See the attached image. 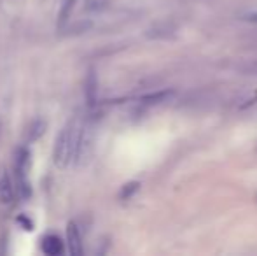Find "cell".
Segmentation results:
<instances>
[{"mask_svg":"<svg viewBox=\"0 0 257 256\" xmlns=\"http://www.w3.org/2000/svg\"><path fill=\"white\" fill-rule=\"evenodd\" d=\"M81 128L75 123H70L68 127L61 130V133L56 137L53 149V161L56 167L65 168L70 161L75 160V151H77V140Z\"/></svg>","mask_w":257,"mask_h":256,"instance_id":"cell-1","label":"cell"},{"mask_svg":"<svg viewBox=\"0 0 257 256\" xmlns=\"http://www.w3.org/2000/svg\"><path fill=\"white\" fill-rule=\"evenodd\" d=\"M67 246H68V253L72 256L82 254L81 233H79V228L75 223H68V226H67Z\"/></svg>","mask_w":257,"mask_h":256,"instance_id":"cell-2","label":"cell"},{"mask_svg":"<svg viewBox=\"0 0 257 256\" xmlns=\"http://www.w3.org/2000/svg\"><path fill=\"white\" fill-rule=\"evenodd\" d=\"M14 200V185L6 168H0V204L9 205Z\"/></svg>","mask_w":257,"mask_h":256,"instance_id":"cell-3","label":"cell"},{"mask_svg":"<svg viewBox=\"0 0 257 256\" xmlns=\"http://www.w3.org/2000/svg\"><path fill=\"white\" fill-rule=\"evenodd\" d=\"M30 170V153L25 147L18 149L16 160H14V172H16V179H28L27 174Z\"/></svg>","mask_w":257,"mask_h":256,"instance_id":"cell-4","label":"cell"},{"mask_svg":"<svg viewBox=\"0 0 257 256\" xmlns=\"http://www.w3.org/2000/svg\"><path fill=\"white\" fill-rule=\"evenodd\" d=\"M42 251L48 256H58L63 253V242H61V239L58 235L49 233V235H46L42 239Z\"/></svg>","mask_w":257,"mask_h":256,"instance_id":"cell-5","label":"cell"},{"mask_svg":"<svg viewBox=\"0 0 257 256\" xmlns=\"http://www.w3.org/2000/svg\"><path fill=\"white\" fill-rule=\"evenodd\" d=\"M173 95H175V92H173V90H163V92H156V93H151V95H146L142 99V102L144 104H151V106H156V104L168 102Z\"/></svg>","mask_w":257,"mask_h":256,"instance_id":"cell-6","label":"cell"},{"mask_svg":"<svg viewBox=\"0 0 257 256\" xmlns=\"http://www.w3.org/2000/svg\"><path fill=\"white\" fill-rule=\"evenodd\" d=\"M46 123L41 120H35L34 123L28 127V133H27V142H35V140L41 139V135L44 133Z\"/></svg>","mask_w":257,"mask_h":256,"instance_id":"cell-7","label":"cell"},{"mask_svg":"<svg viewBox=\"0 0 257 256\" xmlns=\"http://www.w3.org/2000/svg\"><path fill=\"white\" fill-rule=\"evenodd\" d=\"M139 188H140V183H137V181L128 183V185L122 186V190H121V193H119V197H121L122 200H128V198H132L133 195L139 192Z\"/></svg>","mask_w":257,"mask_h":256,"instance_id":"cell-8","label":"cell"},{"mask_svg":"<svg viewBox=\"0 0 257 256\" xmlns=\"http://www.w3.org/2000/svg\"><path fill=\"white\" fill-rule=\"evenodd\" d=\"M86 86H88V90H86V93H88V99H89V104H93V100H95V95H96V77L95 74H89V79L88 82H86Z\"/></svg>","mask_w":257,"mask_h":256,"instance_id":"cell-9","label":"cell"},{"mask_svg":"<svg viewBox=\"0 0 257 256\" xmlns=\"http://www.w3.org/2000/svg\"><path fill=\"white\" fill-rule=\"evenodd\" d=\"M241 20L243 21H248V23H257V11L255 13H247L241 16Z\"/></svg>","mask_w":257,"mask_h":256,"instance_id":"cell-10","label":"cell"},{"mask_svg":"<svg viewBox=\"0 0 257 256\" xmlns=\"http://www.w3.org/2000/svg\"><path fill=\"white\" fill-rule=\"evenodd\" d=\"M245 70H247V72H254V74H255V72H257V60H254V62L248 65V67L245 68Z\"/></svg>","mask_w":257,"mask_h":256,"instance_id":"cell-11","label":"cell"},{"mask_svg":"<svg viewBox=\"0 0 257 256\" xmlns=\"http://www.w3.org/2000/svg\"><path fill=\"white\" fill-rule=\"evenodd\" d=\"M254 104H257V95L254 97V99H250V100H248L247 104H243V106H241V109H245V107H250V106H254Z\"/></svg>","mask_w":257,"mask_h":256,"instance_id":"cell-12","label":"cell"},{"mask_svg":"<svg viewBox=\"0 0 257 256\" xmlns=\"http://www.w3.org/2000/svg\"><path fill=\"white\" fill-rule=\"evenodd\" d=\"M20 223H25V230H32V223L27 221L25 218H20Z\"/></svg>","mask_w":257,"mask_h":256,"instance_id":"cell-13","label":"cell"},{"mask_svg":"<svg viewBox=\"0 0 257 256\" xmlns=\"http://www.w3.org/2000/svg\"><path fill=\"white\" fill-rule=\"evenodd\" d=\"M0 128H2V127H0Z\"/></svg>","mask_w":257,"mask_h":256,"instance_id":"cell-14","label":"cell"}]
</instances>
